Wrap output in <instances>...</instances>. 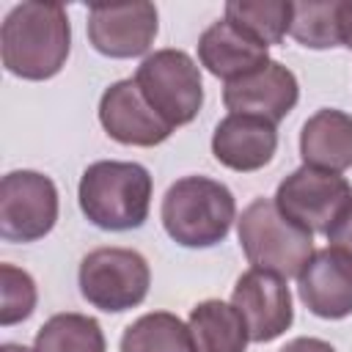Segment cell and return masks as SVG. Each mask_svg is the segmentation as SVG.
Listing matches in <instances>:
<instances>
[{
  "mask_svg": "<svg viewBox=\"0 0 352 352\" xmlns=\"http://www.w3.org/2000/svg\"><path fill=\"white\" fill-rule=\"evenodd\" d=\"M72 50V25L60 3H19L0 28V58L6 72L22 80L55 77Z\"/></svg>",
  "mask_w": 352,
  "mask_h": 352,
  "instance_id": "cell-1",
  "label": "cell"
},
{
  "mask_svg": "<svg viewBox=\"0 0 352 352\" xmlns=\"http://www.w3.org/2000/svg\"><path fill=\"white\" fill-rule=\"evenodd\" d=\"M151 173L140 162L99 160L82 170L80 179V209L104 231L140 228L151 206Z\"/></svg>",
  "mask_w": 352,
  "mask_h": 352,
  "instance_id": "cell-2",
  "label": "cell"
},
{
  "mask_svg": "<svg viewBox=\"0 0 352 352\" xmlns=\"http://www.w3.org/2000/svg\"><path fill=\"white\" fill-rule=\"evenodd\" d=\"M162 226L182 248H212L223 242L236 220V201L223 182L184 176L162 198Z\"/></svg>",
  "mask_w": 352,
  "mask_h": 352,
  "instance_id": "cell-3",
  "label": "cell"
},
{
  "mask_svg": "<svg viewBox=\"0 0 352 352\" xmlns=\"http://www.w3.org/2000/svg\"><path fill=\"white\" fill-rule=\"evenodd\" d=\"M239 245L256 270L294 278L314 256V234L292 223L272 198L250 201L236 220Z\"/></svg>",
  "mask_w": 352,
  "mask_h": 352,
  "instance_id": "cell-4",
  "label": "cell"
},
{
  "mask_svg": "<svg viewBox=\"0 0 352 352\" xmlns=\"http://www.w3.org/2000/svg\"><path fill=\"white\" fill-rule=\"evenodd\" d=\"M275 206L308 234H333L352 209V184L341 173L302 165L275 190Z\"/></svg>",
  "mask_w": 352,
  "mask_h": 352,
  "instance_id": "cell-5",
  "label": "cell"
},
{
  "mask_svg": "<svg viewBox=\"0 0 352 352\" xmlns=\"http://www.w3.org/2000/svg\"><path fill=\"white\" fill-rule=\"evenodd\" d=\"M82 297L107 314H121L140 305L151 286L148 261L132 248H96L80 261Z\"/></svg>",
  "mask_w": 352,
  "mask_h": 352,
  "instance_id": "cell-6",
  "label": "cell"
},
{
  "mask_svg": "<svg viewBox=\"0 0 352 352\" xmlns=\"http://www.w3.org/2000/svg\"><path fill=\"white\" fill-rule=\"evenodd\" d=\"M146 102L176 129L190 124L204 104L201 69L184 50H157L135 72Z\"/></svg>",
  "mask_w": 352,
  "mask_h": 352,
  "instance_id": "cell-7",
  "label": "cell"
},
{
  "mask_svg": "<svg viewBox=\"0 0 352 352\" xmlns=\"http://www.w3.org/2000/svg\"><path fill=\"white\" fill-rule=\"evenodd\" d=\"M58 187L38 170H11L0 182V236L36 242L55 228Z\"/></svg>",
  "mask_w": 352,
  "mask_h": 352,
  "instance_id": "cell-8",
  "label": "cell"
},
{
  "mask_svg": "<svg viewBox=\"0 0 352 352\" xmlns=\"http://www.w3.org/2000/svg\"><path fill=\"white\" fill-rule=\"evenodd\" d=\"M231 305L245 319L248 336L256 344L275 341L294 322L292 292L286 286V278L267 270L250 267L248 272H242L231 292Z\"/></svg>",
  "mask_w": 352,
  "mask_h": 352,
  "instance_id": "cell-9",
  "label": "cell"
},
{
  "mask_svg": "<svg viewBox=\"0 0 352 352\" xmlns=\"http://www.w3.org/2000/svg\"><path fill=\"white\" fill-rule=\"evenodd\" d=\"M157 6L118 3V6H91L88 8V41L96 52L107 58H138L148 52L157 38Z\"/></svg>",
  "mask_w": 352,
  "mask_h": 352,
  "instance_id": "cell-10",
  "label": "cell"
},
{
  "mask_svg": "<svg viewBox=\"0 0 352 352\" xmlns=\"http://www.w3.org/2000/svg\"><path fill=\"white\" fill-rule=\"evenodd\" d=\"M99 121L104 132L124 146H160L170 138L173 126L146 102L135 77L118 80L104 88L99 99Z\"/></svg>",
  "mask_w": 352,
  "mask_h": 352,
  "instance_id": "cell-11",
  "label": "cell"
},
{
  "mask_svg": "<svg viewBox=\"0 0 352 352\" xmlns=\"http://www.w3.org/2000/svg\"><path fill=\"white\" fill-rule=\"evenodd\" d=\"M300 99V85L292 69H286L278 60H267L256 72L236 77L226 82L223 88V104L231 113L258 116L272 124L283 121Z\"/></svg>",
  "mask_w": 352,
  "mask_h": 352,
  "instance_id": "cell-12",
  "label": "cell"
},
{
  "mask_svg": "<svg viewBox=\"0 0 352 352\" xmlns=\"http://www.w3.org/2000/svg\"><path fill=\"white\" fill-rule=\"evenodd\" d=\"M302 305L322 319H344L352 314V256L336 245L314 250L297 275Z\"/></svg>",
  "mask_w": 352,
  "mask_h": 352,
  "instance_id": "cell-13",
  "label": "cell"
},
{
  "mask_svg": "<svg viewBox=\"0 0 352 352\" xmlns=\"http://www.w3.org/2000/svg\"><path fill=\"white\" fill-rule=\"evenodd\" d=\"M278 148V129L272 121L245 113H228L212 135V154L220 165L253 173L261 170Z\"/></svg>",
  "mask_w": 352,
  "mask_h": 352,
  "instance_id": "cell-14",
  "label": "cell"
},
{
  "mask_svg": "<svg viewBox=\"0 0 352 352\" xmlns=\"http://www.w3.org/2000/svg\"><path fill=\"white\" fill-rule=\"evenodd\" d=\"M198 60L209 74L231 82L264 66L270 60V47L256 41L250 33L228 22L226 16L212 22L198 38Z\"/></svg>",
  "mask_w": 352,
  "mask_h": 352,
  "instance_id": "cell-15",
  "label": "cell"
},
{
  "mask_svg": "<svg viewBox=\"0 0 352 352\" xmlns=\"http://www.w3.org/2000/svg\"><path fill=\"white\" fill-rule=\"evenodd\" d=\"M302 165L344 173L352 168V116L336 107L316 110L300 132Z\"/></svg>",
  "mask_w": 352,
  "mask_h": 352,
  "instance_id": "cell-16",
  "label": "cell"
},
{
  "mask_svg": "<svg viewBox=\"0 0 352 352\" xmlns=\"http://www.w3.org/2000/svg\"><path fill=\"white\" fill-rule=\"evenodd\" d=\"M352 25V0H302L292 3L289 36L311 50L344 44Z\"/></svg>",
  "mask_w": 352,
  "mask_h": 352,
  "instance_id": "cell-17",
  "label": "cell"
},
{
  "mask_svg": "<svg viewBox=\"0 0 352 352\" xmlns=\"http://www.w3.org/2000/svg\"><path fill=\"white\" fill-rule=\"evenodd\" d=\"M195 352H245L248 327L239 311L223 300H204L190 311L187 319Z\"/></svg>",
  "mask_w": 352,
  "mask_h": 352,
  "instance_id": "cell-18",
  "label": "cell"
},
{
  "mask_svg": "<svg viewBox=\"0 0 352 352\" xmlns=\"http://www.w3.org/2000/svg\"><path fill=\"white\" fill-rule=\"evenodd\" d=\"M121 352H195L190 327L168 311H151L135 319L121 336Z\"/></svg>",
  "mask_w": 352,
  "mask_h": 352,
  "instance_id": "cell-19",
  "label": "cell"
},
{
  "mask_svg": "<svg viewBox=\"0 0 352 352\" xmlns=\"http://www.w3.org/2000/svg\"><path fill=\"white\" fill-rule=\"evenodd\" d=\"M33 352H107V344L94 316L66 311L50 316L38 327Z\"/></svg>",
  "mask_w": 352,
  "mask_h": 352,
  "instance_id": "cell-20",
  "label": "cell"
},
{
  "mask_svg": "<svg viewBox=\"0 0 352 352\" xmlns=\"http://www.w3.org/2000/svg\"><path fill=\"white\" fill-rule=\"evenodd\" d=\"M226 19L250 33L264 47L280 44L292 25V3L286 0H231Z\"/></svg>",
  "mask_w": 352,
  "mask_h": 352,
  "instance_id": "cell-21",
  "label": "cell"
},
{
  "mask_svg": "<svg viewBox=\"0 0 352 352\" xmlns=\"http://www.w3.org/2000/svg\"><path fill=\"white\" fill-rule=\"evenodd\" d=\"M36 280L14 264H0V324L11 327L25 322L36 311Z\"/></svg>",
  "mask_w": 352,
  "mask_h": 352,
  "instance_id": "cell-22",
  "label": "cell"
},
{
  "mask_svg": "<svg viewBox=\"0 0 352 352\" xmlns=\"http://www.w3.org/2000/svg\"><path fill=\"white\" fill-rule=\"evenodd\" d=\"M278 352H336L333 344L322 341V338H311V336H300L294 341H289L286 346H280Z\"/></svg>",
  "mask_w": 352,
  "mask_h": 352,
  "instance_id": "cell-23",
  "label": "cell"
},
{
  "mask_svg": "<svg viewBox=\"0 0 352 352\" xmlns=\"http://www.w3.org/2000/svg\"><path fill=\"white\" fill-rule=\"evenodd\" d=\"M327 239H330V245H336V248H341V250H346V253L352 256V209H349V214L336 226V231L327 234Z\"/></svg>",
  "mask_w": 352,
  "mask_h": 352,
  "instance_id": "cell-24",
  "label": "cell"
},
{
  "mask_svg": "<svg viewBox=\"0 0 352 352\" xmlns=\"http://www.w3.org/2000/svg\"><path fill=\"white\" fill-rule=\"evenodd\" d=\"M0 352H33V349H28V346H22V344H3Z\"/></svg>",
  "mask_w": 352,
  "mask_h": 352,
  "instance_id": "cell-25",
  "label": "cell"
},
{
  "mask_svg": "<svg viewBox=\"0 0 352 352\" xmlns=\"http://www.w3.org/2000/svg\"><path fill=\"white\" fill-rule=\"evenodd\" d=\"M346 47L352 50V25H349V36H346Z\"/></svg>",
  "mask_w": 352,
  "mask_h": 352,
  "instance_id": "cell-26",
  "label": "cell"
}]
</instances>
